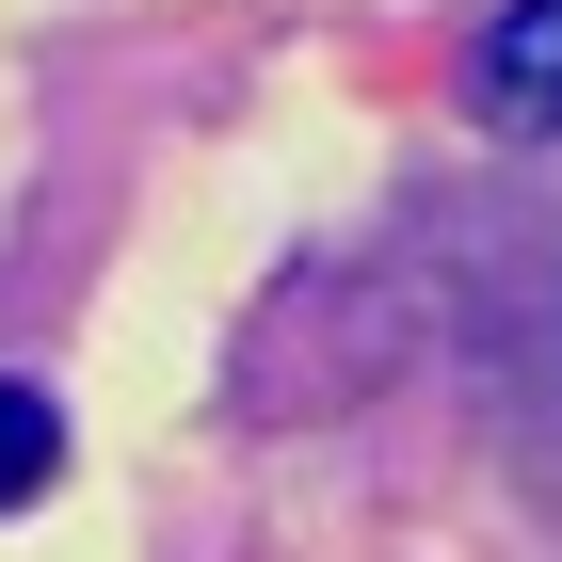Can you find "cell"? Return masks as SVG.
Masks as SVG:
<instances>
[{"label": "cell", "instance_id": "cell-2", "mask_svg": "<svg viewBox=\"0 0 562 562\" xmlns=\"http://www.w3.org/2000/svg\"><path fill=\"white\" fill-rule=\"evenodd\" d=\"M48 482H65V418H48L33 386H0V515H33Z\"/></svg>", "mask_w": 562, "mask_h": 562}, {"label": "cell", "instance_id": "cell-1", "mask_svg": "<svg viewBox=\"0 0 562 562\" xmlns=\"http://www.w3.org/2000/svg\"><path fill=\"white\" fill-rule=\"evenodd\" d=\"M467 113H482V130H515V145L562 130V0H498V16H482V48H467Z\"/></svg>", "mask_w": 562, "mask_h": 562}]
</instances>
